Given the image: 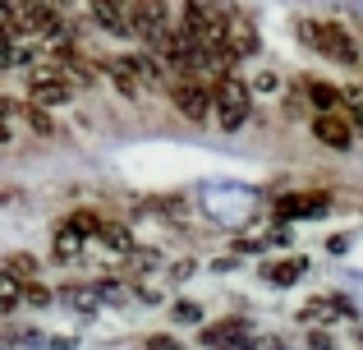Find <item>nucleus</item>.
Listing matches in <instances>:
<instances>
[{
    "label": "nucleus",
    "mask_w": 363,
    "mask_h": 350,
    "mask_svg": "<svg viewBox=\"0 0 363 350\" xmlns=\"http://www.w3.org/2000/svg\"><path fill=\"white\" fill-rule=\"evenodd\" d=\"M65 226H69V231H79L83 240H92V235L101 231V217L97 212H74V217H65Z\"/></svg>",
    "instance_id": "4468645a"
},
{
    "label": "nucleus",
    "mask_w": 363,
    "mask_h": 350,
    "mask_svg": "<svg viewBox=\"0 0 363 350\" xmlns=\"http://www.w3.org/2000/svg\"><path fill=\"white\" fill-rule=\"evenodd\" d=\"M79 249H83V235L69 231V226H60V235H55V258H74Z\"/></svg>",
    "instance_id": "2eb2a0df"
},
{
    "label": "nucleus",
    "mask_w": 363,
    "mask_h": 350,
    "mask_svg": "<svg viewBox=\"0 0 363 350\" xmlns=\"http://www.w3.org/2000/svg\"><path fill=\"white\" fill-rule=\"evenodd\" d=\"M313 134H318V143L336 148V153H345V148L354 143V125H350V116H340V111H318V116H313Z\"/></svg>",
    "instance_id": "423d86ee"
},
{
    "label": "nucleus",
    "mask_w": 363,
    "mask_h": 350,
    "mask_svg": "<svg viewBox=\"0 0 363 350\" xmlns=\"http://www.w3.org/2000/svg\"><path fill=\"white\" fill-rule=\"evenodd\" d=\"M14 305H23V281H14L9 272H0V314H9Z\"/></svg>",
    "instance_id": "ddd939ff"
},
{
    "label": "nucleus",
    "mask_w": 363,
    "mask_h": 350,
    "mask_svg": "<svg viewBox=\"0 0 363 350\" xmlns=\"http://www.w3.org/2000/svg\"><path fill=\"white\" fill-rule=\"evenodd\" d=\"M308 102H313L318 111H336L340 92H336V88H327V83H308Z\"/></svg>",
    "instance_id": "dca6fc26"
},
{
    "label": "nucleus",
    "mask_w": 363,
    "mask_h": 350,
    "mask_svg": "<svg viewBox=\"0 0 363 350\" xmlns=\"http://www.w3.org/2000/svg\"><path fill=\"white\" fill-rule=\"evenodd\" d=\"M92 18H97V28H106V33L116 37H129V23H133V0H88Z\"/></svg>",
    "instance_id": "6e6552de"
},
{
    "label": "nucleus",
    "mask_w": 363,
    "mask_h": 350,
    "mask_svg": "<svg viewBox=\"0 0 363 350\" xmlns=\"http://www.w3.org/2000/svg\"><path fill=\"white\" fill-rule=\"evenodd\" d=\"M0 143H9V102H0Z\"/></svg>",
    "instance_id": "6ab92c4d"
},
{
    "label": "nucleus",
    "mask_w": 363,
    "mask_h": 350,
    "mask_svg": "<svg viewBox=\"0 0 363 350\" xmlns=\"http://www.w3.org/2000/svg\"><path fill=\"white\" fill-rule=\"evenodd\" d=\"M248 111H253V88H248L244 79H235V74H221V79L212 83V116L221 129H244Z\"/></svg>",
    "instance_id": "f03ea898"
},
{
    "label": "nucleus",
    "mask_w": 363,
    "mask_h": 350,
    "mask_svg": "<svg viewBox=\"0 0 363 350\" xmlns=\"http://www.w3.org/2000/svg\"><path fill=\"white\" fill-rule=\"evenodd\" d=\"M97 240L106 244V249H120V253H129L133 249V240H129V231L124 226H116V222H101V231H97Z\"/></svg>",
    "instance_id": "f8f14e48"
},
{
    "label": "nucleus",
    "mask_w": 363,
    "mask_h": 350,
    "mask_svg": "<svg viewBox=\"0 0 363 350\" xmlns=\"http://www.w3.org/2000/svg\"><path fill=\"white\" fill-rule=\"evenodd\" d=\"M299 37L313 46L318 55H327V60L336 65H359V42L345 33L340 23H331V18H299Z\"/></svg>",
    "instance_id": "f257e3e1"
},
{
    "label": "nucleus",
    "mask_w": 363,
    "mask_h": 350,
    "mask_svg": "<svg viewBox=\"0 0 363 350\" xmlns=\"http://www.w3.org/2000/svg\"><path fill=\"white\" fill-rule=\"evenodd\" d=\"M303 268H308L303 258H285V263H272V268H267V281H276V286H290V281H299V277H303Z\"/></svg>",
    "instance_id": "9b49d317"
},
{
    "label": "nucleus",
    "mask_w": 363,
    "mask_h": 350,
    "mask_svg": "<svg viewBox=\"0 0 363 350\" xmlns=\"http://www.w3.org/2000/svg\"><path fill=\"white\" fill-rule=\"evenodd\" d=\"M175 318L179 323H198L203 314H198V305H175Z\"/></svg>",
    "instance_id": "f3484780"
},
{
    "label": "nucleus",
    "mask_w": 363,
    "mask_h": 350,
    "mask_svg": "<svg viewBox=\"0 0 363 350\" xmlns=\"http://www.w3.org/2000/svg\"><path fill=\"white\" fill-rule=\"evenodd\" d=\"M147 350H179L175 337H147Z\"/></svg>",
    "instance_id": "a211bd4d"
},
{
    "label": "nucleus",
    "mask_w": 363,
    "mask_h": 350,
    "mask_svg": "<svg viewBox=\"0 0 363 350\" xmlns=\"http://www.w3.org/2000/svg\"><path fill=\"white\" fill-rule=\"evenodd\" d=\"M74 88H79V79H74L65 65L46 60L33 70V79H28V97L37 102V106H65V102L74 97Z\"/></svg>",
    "instance_id": "7ed1b4c3"
},
{
    "label": "nucleus",
    "mask_w": 363,
    "mask_h": 350,
    "mask_svg": "<svg viewBox=\"0 0 363 350\" xmlns=\"http://www.w3.org/2000/svg\"><path fill=\"white\" fill-rule=\"evenodd\" d=\"M322 207H327V198H322V194H290V198L276 203V217L290 222V217H313V212H322Z\"/></svg>",
    "instance_id": "1a4fd4ad"
},
{
    "label": "nucleus",
    "mask_w": 363,
    "mask_h": 350,
    "mask_svg": "<svg viewBox=\"0 0 363 350\" xmlns=\"http://www.w3.org/2000/svg\"><path fill=\"white\" fill-rule=\"evenodd\" d=\"M5 272L14 281H37V272H42V263L33 258V253H9L5 258Z\"/></svg>",
    "instance_id": "9d476101"
},
{
    "label": "nucleus",
    "mask_w": 363,
    "mask_h": 350,
    "mask_svg": "<svg viewBox=\"0 0 363 350\" xmlns=\"http://www.w3.org/2000/svg\"><path fill=\"white\" fill-rule=\"evenodd\" d=\"M170 5L166 0H133V23H129V37H138V42H161V37L170 33Z\"/></svg>",
    "instance_id": "39448f33"
},
{
    "label": "nucleus",
    "mask_w": 363,
    "mask_h": 350,
    "mask_svg": "<svg viewBox=\"0 0 363 350\" xmlns=\"http://www.w3.org/2000/svg\"><path fill=\"white\" fill-rule=\"evenodd\" d=\"M203 341L212 350H253V332H248V323H240V318H225V323H212L203 327Z\"/></svg>",
    "instance_id": "0eeeda50"
},
{
    "label": "nucleus",
    "mask_w": 363,
    "mask_h": 350,
    "mask_svg": "<svg viewBox=\"0 0 363 350\" xmlns=\"http://www.w3.org/2000/svg\"><path fill=\"white\" fill-rule=\"evenodd\" d=\"M170 102H175L179 116L207 120L212 116V83L198 79V74H175V79H170Z\"/></svg>",
    "instance_id": "20e7f679"
}]
</instances>
